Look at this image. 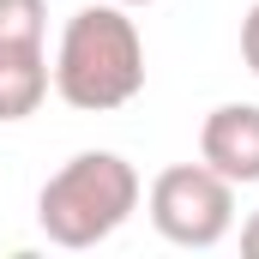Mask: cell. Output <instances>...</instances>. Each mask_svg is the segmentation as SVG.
<instances>
[{
	"mask_svg": "<svg viewBox=\"0 0 259 259\" xmlns=\"http://www.w3.org/2000/svg\"><path fill=\"white\" fill-rule=\"evenodd\" d=\"M145 91V36L127 18V6H78L55 49V97L66 109L109 115Z\"/></svg>",
	"mask_w": 259,
	"mask_h": 259,
	"instance_id": "cell-1",
	"label": "cell"
},
{
	"mask_svg": "<svg viewBox=\"0 0 259 259\" xmlns=\"http://www.w3.org/2000/svg\"><path fill=\"white\" fill-rule=\"evenodd\" d=\"M139 169H133L121 151H78L72 163H61L42 193H36V223L55 247H97L109 241L133 211H139Z\"/></svg>",
	"mask_w": 259,
	"mask_h": 259,
	"instance_id": "cell-2",
	"label": "cell"
},
{
	"mask_svg": "<svg viewBox=\"0 0 259 259\" xmlns=\"http://www.w3.org/2000/svg\"><path fill=\"white\" fill-rule=\"evenodd\" d=\"M151 229L175 247H217L235 229V181H223L211 163H175L145 193Z\"/></svg>",
	"mask_w": 259,
	"mask_h": 259,
	"instance_id": "cell-3",
	"label": "cell"
},
{
	"mask_svg": "<svg viewBox=\"0 0 259 259\" xmlns=\"http://www.w3.org/2000/svg\"><path fill=\"white\" fill-rule=\"evenodd\" d=\"M199 163H211L223 181H259V103H217L199 127Z\"/></svg>",
	"mask_w": 259,
	"mask_h": 259,
	"instance_id": "cell-4",
	"label": "cell"
},
{
	"mask_svg": "<svg viewBox=\"0 0 259 259\" xmlns=\"http://www.w3.org/2000/svg\"><path fill=\"white\" fill-rule=\"evenodd\" d=\"M55 66L42 42H0V121H24L49 103Z\"/></svg>",
	"mask_w": 259,
	"mask_h": 259,
	"instance_id": "cell-5",
	"label": "cell"
},
{
	"mask_svg": "<svg viewBox=\"0 0 259 259\" xmlns=\"http://www.w3.org/2000/svg\"><path fill=\"white\" fill-rule=\"evenodd\" d=\"M49 0H0V42H42Z\"/></svg>",
	"mask_w": 259,
	"mask_h": 259,
	"instance_id": "cell-6",
	"label": "cell"
},
{
	"mask_svg": "<svg viewBox=\"0 0 259 259\" xmlns=\"http://www.w3.org/2000/svg\"><path fill=\"white\" fill-rule=\"evenodd\" d=\"M241 61L259 72V0L247 6V18H241Z\"/></svg>",
	"mask_w": 259,
	"mask_h": 259,
	"instance_id": "cell-7",
	"label": "cell"
},
{
	"mask_svg": "<svg viewBox=\"0 0 259 259\" xmlns=\"http://www.w3.org/2000/svg\"><path fill=\"white\" fill-rule=\"evenodd\" d=\"M241 247H247V253L259 259V211H253V217H247V223H241Z\"/></svg>",
	"mask_w": 259,
	"mask_h": 259,
	"instance_id": "cell-8",
	"label": "cell"
},
{
	"mask_svg": "<svg viewBox=\"0 0 259 259\" xmlns=\"http://www.w3.org/2000/svg\"><path fill=\"white\" fill-rule=\"evenodd\" d=\"M115 6H151V0H115Z\"/></svg>",
	"mask_w": 259,
	"mask_h": 259,
	"instance_id": "cell-9",
	"label": "cell"
}]
</instances>
